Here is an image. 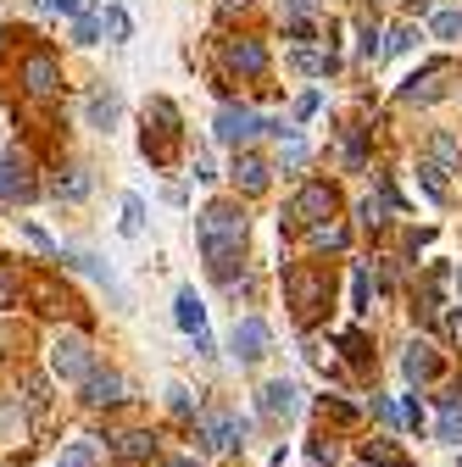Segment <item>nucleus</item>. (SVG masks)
Wrapping results in <instances>:
<instances>
[{
    "instance_id": "obj_1",
    "label": "nucleus",
    "mask_w": 462,
    "mask_h": 467,
    "mask_svg": "<svg viewBox=\"0 0 462 467\" xmlns=\"http://www.w3.org/2000/svg\"><path fill=\"white\" fill-rule=\"evenodd\" d=\"M195 234H201V251H206L212 273H217L223 284H235V262H240V251H246V212H240L235 201H212V206L201 212Z\"/></svg>"
},
{
    "instance_id": "obj_2",
    "label": "nucleus",
    "mask_w": 462,
    "mask_h": 467,
    "mask_svg": "<svg viewBox=\"0 0 462 467\" xmlns=\"http://www.w3.org/2000/svg\"><path fill=\"white\" fill-rule=\"evenodd\" d=\"M179 145H184V134H179V106L156 95V100L145 106V134H140V150H145L156 167H167L173 156H179Z\"/></svg>"
},
{
    "instance_id": "obj_3",
    "label": "nucleus",
    "mask_w": 462,
    "mask_h": 467,
    "mask_svg": "<svg viewBox=\"0 0 462 467\" xmlns=\"http://www.w3.org/2000/svg\"><path fill=\"white\" fill-rule=\"evenodd\" d=\"M50 373L62 384H84L95 373V357H89V339L84 334H56L50 339Z\"/></svg>"
},
{
    "instance_id": "obj_4",
    "label": "nucleus",
    "mask_w": 462,
    "mask_h": 467,
    "mask_svg": "<svg viewBox=\"0 0 462 467\" xmlns=\"http://www.w3.org/2000/svg\"><path fill=\"white\" fill-rule=\"evenodd\" d=\"M284 296H290L301 323H312L318 306L329 301V278H318V267H290V273H284Z\"/></svg>"
},
{
    "instance_id": "obj_5",
    "label": "nucleus",
    "mask_w": 462,
    "mask_h": 467,
    "mask_svg": "<svg viewBox=\"0 0 462 467\" xmlns=\"http://www.w3.org/2000/svg\"><path fill=\"white\" fill-rule=\"evenodd\" d=\"M212 134H217V145H251L257 134H268V117H257L251 106H223L217 117H212Z\"/></svg>"
},
{
    "instance_id": "obj_6",
    "label": "nucleus",
    "mask_w": 462,
    "mask_h": 467,
    "mask_svg": "<svg viewBox=\"0 0 462 467\" xmlns=\"http://www.w3.org/2000/svg\"><path fill=\"white\" fill-rule=\"evenodd\" d=\"M235 445H246V423L235 412H201V451L206 456H228Z\"/></svg>"
},
{
    "instance_id": "obj_7",
    "label": "nucleus",
    "mask_w": 462,
    "mask_h": 467,
    "mask_svg": "<svg viewBox=\"0 0 462 467\" xmlns=\"http://www.w3.org/2000/svg\"><path fill=\"white\" fill-rule=\"evenodd\" d=\"M334 184H323V179H312V184H301V195H296V206H290V228H318L323 217H334Z\"/></svg>"
},
{
    "instance_id": "obj_8",
    "label": "nucleus",
    "mask_w": 462,
    "mask_h": 467,
    "mask_svg": "<svg viewBox=\"0 0 462 467\" xmlns=\"http://www.w3.org/2000/svg\"><path fill=\"white\" fill-rule=\"evenodd\" d=\"M23 89H28L34 100H50L56 89H62V67H56L50 50H28V56H23Z\"/></svg>"
},
{
    "instance_id": "obj_9",
    "label": "nucleus",
    "mask_w": 462,
    "mask_h": 467,
    "mask_svg": "<svg viewBox=\"0 0 462 467\" xmlns=\"http://www.w3.org/2000/svg\"><path fill=\"white\" fill-rule=\"evenodd\" d=\"M173 323H179L190 339H195V350L201 357H212V334H206V306H201V296L195 289H179L173 296Z\"/></svg>"
},
{
    "instance_id": "obj_10",
    "label": "nucleus",
    "mask_w": 462,
    "mask_h": 467,
    "mask_svg": "<svg viewBox=\"0 0 462 467\" xmlns=\"http://www.w3.org/2000/svg\"><path fill=\"white\" fill-rule=\"evenodd\" d=\"M257 406H262V418H273V423L296 418V412H301V389H296V379H268L262 395H257Z\"/></svg>"
},
{
    "instance_id": "obj_11",
    "label": "nucleus",
    "mask_w": 462,
    "mask_h": 467,
    "mask_svg": "<svg viewBox=\"0 0 462 467\" xmlns=\"http://www.w3.org/2000/svg\"><path fill=\"white\" fill-rule=\"evenodd\" d=\"M34 195V161L23 150L0 156V201H28Z\"/></svg>"
},
{
    "instance_id": "obj_12",
    "label": "nucleus",
    "mask_w": 462,
    "mask_h": 467,
    "mask_svg": "<svg viewBox=\"0 0 462 467\" xmlns=\"http://www.w3.org/2000/svg\"><path fill=\"white\" fill-rule=\"evenodd\" d=\"M268 339H273V334H268L262 317H240V323H235V339H228V350H235L240 362H262V357H268Z\"/></svg>"
},
{
    "instance_id": "obj_13",
    "label": "nucleus",
    "mask_w": 462,
    "mask_h": 467,
    "mask_svg": "<svg viewBox=\"0 0 462 467\" xmlns=\"http://www.w3.org/2000/svg\"><path fill=\"white\" fill-rule=\"evenodd\" d=\"M223 62H228V73H240V78H262L268 50H262L257 39H228V45H223Z\"/></svg>"
},
{
    "instance_id": "obj_14",
    "label": "nucleus",
    "mask_w": 462,
    "mask_h": 467,
    "mask_svg": "<svg viewBox=\"0 0 462 467\" xmlns=\"http://www.w3.org/2000/svg\"><path fill=\"white\" fill-rule=\"evenodd\" d=\"M56 262H68V267H79L84 278H95V284H106L111 289V296H118V306H129V296H123V284H118V273H111L100 256H89V251H62V256H56Z\"/></svg>"
},
{
    "instance_id": "obj_15",
    "label": "nucleus",
    "mask_w": 462,
    "mask_h": 467,
    "mask_svg": "<svg viewBox=\"0 0 462 467\" xmlns=\"http://www.w3.org/2000/svg\"><path fill=\"white\" fill-rule=\"evenodd\" d=\"M446 95V67L435 62V67H424V73H413L407 84H401V100H418V106H429V100H440Z\"/></svg>"
},
{
    "instance_id": "obj_16",
    "label": "nucleus",
    "mask_w": 462,
    "mask_h": 467,
    "mask_svg": "<svg viewBox=\"0 0 462 467\" xmlns=\"http://www.w3.org/2000/svg\"><path fill=\"white\" fill-rule=\"evenodd\" d=\"M401 373H407L413 384H429V379L440 373V357H435V345H429V339H413V345H407V357H401Z\"/></svg>"
},
{
    "instance_id": "obj_17",
    "label": "nucleus",
    "mask_w": 462,
    "mask_h": 467,
    "mask_svg": "<svg viewBox=\"0 0 462 467\" xmlns=\"http://www.w3.org/2000/svg\"><path fill=\"white\" fill-rule=\"evenodd\" d=\"M118 400H129L118 373H89L84 379V406H118Z\"/></svg>"
},
{
    "instance_id": "obj_18",
    "label": "nucleus",
    "mask_w": 462,
    "mask_h": 467,
    "mask_svg": "<svg viewBox=\"0 0 462 467\" xmlns=\"http://www.w3.org/2000/svg\"><path fill=\"white\" fill-rule=\"evenodd\" d=\"M235 184H240L246 195H262V190H268V161L251 156V150H240V156H235Z\"/></svg>"
},
{
    "instance_id": "obj_19",
    "label": "nucleus",
    "mask_w": 462,
    "mask_h": 467,
    "mask_svg": "<svg viewBox=\"0 0 462 467\" xmlns=\"http://www.w3.org/2000/svg\"><path fill=\"white\" fill-rule=\"evenodd\" d=\"M118 117H123V100H118V89H100V95L89 100V129L111 134V129H118Z\"/></svg>"
},
{
    "instance_id": "obj_20",
    "label": "nucleus",
    "mask_w": 462,
    "mask_h": 467,
    "mask_svg": "<svg viewBox=\"0 0 462 467\" xmlns=\"http://www.w3.org/2000/svg\"><path fill=\"white\" fill-rule=\"evenodd\" d=\"M290 62H296L301 73H329V67H334V45H329V50H318V45H296Z\"/></svg>"
},
{
    "instance_id": "obj_21",
    "label": "nucleus",
    "mask_w": 462,
    "mask_h": 467,
    "mask_svg": "<svg viewBox=\"0 0 462 467\" xmlns=\"http://www.w3.org/2000/svg\"><path fill=\"white\" fill-rule=\"evenodd\" d=\"M100 34H106L111 45H123V39L134 34V23H129V12H123V6H106V12H100Z\"/></svg>"
},
{
    "instance_id": "obj_22",
    "label": "nucleus",
    "mask_w": 462,
    "mask_h": 467,
    "mask_svg": "<svg viewBox=\"0 0 462 467\" xmlns=\"http://www.w3.org/2000/svg\"><path fill=\"white\" fill-rule=\"evenodd\" d=\"M418 39H424V34H418L413 23H395V28L384 34V56H407V50H413Z\"/></svg>"
},
{
    "instance_id": "obj_23",
    "label": "nucleus",
    "mask_w": 462,
    "mask_h": 467,
    "mask_svg": "<svg viewBox=\"0 0 462 467\" xmlns=\"http://www.w3.org/2000/svg\"><path fill=\"white\" fill-rule=\"evenodd\" d=\"M89 184H95V179H89V172H84V167H73V172H68V179H62V184H56V201H84V195H89Z\"/></svg>"
},
{
    "instance_id": "obj_24",
    "label": "nucleus",
    "mask_w": 462,
    "mask_h": 467,
    "mask_svg": "<svg viewBox=\"0 0 462 467\" xmlns=\"http://www.w3.org/2000/svg\"><path fill=\"white\" fill-rule=\"evenodd\" d=\"M118 451H123L129 462H151V456H156V440H151V434H118Z\"/></svg>"
},
{
    "instance_id": "obj_25",
    "label": "nucleus",
    "mask_w": 462,
    "mask_h": 467,
    "mask_svg": "<svg viewBox=\"0 0 462 467\" xmlns=\"http://www.w3.org/2000/svg\"><path fill=\"white\" fill-rule=\"evenodd\" d=\"M56 467H95V440H73L62 456H56Z\"/></svg>"
},
{
    "instance_id": "obj_26",
    "label": "nucleus",
    "mask_w": 462,
    "mask_h": 467,
    "mask_svg": "<svg viewBox=\"0 0 462 467\" xmlns=\"http://www.w3.org/2000/svg\"><path fill=\"white\" fill-rule=\"evenodd\" d=\"M457 156H462V150H457V140H451V134H435V140H429V161H435V167H446V172H451V167H457Z\"/></svg>"
},
{
    "instance_id": "obj_27",
    "label": "nucleus",
    "mask_w": 462,
    "mask_h": 467,
    "mask_svg": "<svg viewBox=\"0 0 462 467\" xmlns=\"http://www.w3.org/2000/svg\"><path fill=\"white\" fill-rule=\"evenodd\" d=\"M307 240H312L318 251H340V245H345V228H334V223H318V228H307Z\"/></svg>"
},
{
    "instance_id": "obj_28",
    "label": "nucleus",
    "mask_w": 462,
    "mask_h": 467,
    "mask_svg": "<svg viewBox=\"0 0 462 467\" xmlns=\"http://www.w3.org/2000/svg\"><path fill=\"white\" fill-rule=\"evenodd\" d=\"M118 228L129 234V240L145 228V201H140V195H123V223H118Z\"/></svg>"
},
{
    "instance_id": "obj_29",
    "label": "nucleus",
    "mask_w": 462,
    "mask_h": 467,
    "mask_svg": "<svg viewBox=\"0 0 462 467\" xmlns=\"http://www.w3.org/2000/svg\"><path fill=\"white\" fill-rule=\"evenodd\" d=\"M429 34H435V39H457V34H462V12H457V6H446V12H435V23H429Z\"/></svg>"
},
{
    "instance_id": "obj_30",
    "label": "nucleus",
    "mask_w": 462,
    "mask_h": 467,
    "mask_svg": "<svg viewBox=\"0 0 462 467\" xmlns=\"http://www.w3.org/2000/svg\"><path fill=\"white\" fill-rule=\"evenodd\" d=\"M167 406H173V418H195V395L184 384H167Z\"/></svg>"
},
{
    "instance_id": "obj_31",
    "label": "nucleus",
    "mask_w": 462,
    "mask_h": 467,
    "mask_svg": "<svg viewBox=\"0 0 462 467\" xmlns=\"http://www.w3.org/2000/svg\"><path fill=\"white\" fill-rule=\"evenodd\" d=\"M39 6H45V12H56V17H73V23H79V17L95 6V0H39Z\"/></svg>"
},
{
    "instance_id": "obj_32",
    "label": "nucleus",
    "mask_w": 462,
    "mask_h": 467,
    "mask_svg": "<svg viewBox=\"0 0 462 467\" xmlns=\"http://www.w3.org/2000/svg\"><path fill=\"white\" fill-rule=\"evenodd\" d=\"M435 440H440V445H462V412H446V418L435 423Z\"/></svg>"
},
{
    "instance_id": "obj_33",
    "label": "nucleus",
    "mask_w": 462,
    "mask_h": 467,
    "mask_svg": "<svg viewBox=\"0 0 462 467\" xmlns=\"http://www.w3.org/2000/svg\"><path fill=\"white\" fill-rule=\"evenodd\" d=\"M368 289H373V278H368V267H357L352 273V312H368Z\"/></svg>"
},
{
    "instance_id": "obj_34",
    "label": "nucleus",
    "mask_w": 462,
    "mask_h": 467,
    "mask_svg": "<svg viewBox=\"0 0 462 467\" xmlns=\"http://www.w3.org/2000/svg\"><path fill=\"white\" fill-rule=\"evenodd\" d=\"M23 234H28V245H34V251H45V256H62V245H56L50 234L39 228V223H23Z\"/></svg>"
},
{
    "instance_id": "obj_35",
    "label": "nucleus",
    "mask_w": 462,
    "mask_h": 467,
    "mask_svg": "<svg viewBox=\"0 0 462 467\" xmlns=\"http://www.w3.org/2000/svg\"><path fill=\"white\" fill-rule=\"evenodd\" d=\"M73 45H100V17H89V12H84V17L73 23Z\"/></svg>"
},
{
    "instance_id": "obj_36",
    "label": "nucleus",
    "mask_w": 462,
    "mask_h": 467,
    "mask_svg": "<svg viewBox=\"0 0 462 467\" xmlns=\"http://www.w3.org/2000/svg\"><path fill=\"white\" fill-rule=\"evenodd\" d=\"M362 456H368V467H401V451H390V445H362Z\"/></svg>"
},
{
    "instance_id": "obj_37",
    "label": "nucleus",
    "mask_w": 462,
    "mask_h": 467,
    "mask_svg": "<svg viewBox=\"0 0 462 467\" xmlns=\"http://www.w3.org/2000/svg\"><path fill=\"white\" fill-rule=\"evenodd\" d=\"M418 172H424V190H429L435 201H446V179H440V172H446V167H435V161H424Z\"/></svg>"
},
{
    "instance_id": "obj_38",
    "label": "nucleus",
    "mask_w": 462,
    "mask_h": 467,
    "mask_svg": "<svg viewBox=\"0 0 462 467\" xmlns=\"http://www.w3.org/2000/svg\"><path fill=\"white\" fill-rule=\"evenodd\" d=\"M357 223H362V228H379V223H384V201H373V195H368V201L357 206Z\"/></svg>"
},
{
    "instance_id": "obj_39",
    "label": "nucleus",
    "mask_w": 462,
    "mask_h": 467,
    "mask_svg": "<svg viewBox=\"0 0 462 467\" xmlns=\"http://www.w3.org/2000/svg\"><path fill=\"white\" fill-rule=\"evenodd\" d=\"M17 301V273H12V262H0V306H12Z\"/></svg>"
},
{
    "instance_id": "obj_40",
    "label": "nucleus",
    "mask_w": 462,
    "mask_h": 467,
    "mask_svg": "<svg viewBox=\"0 0 462 467\" xmlns=\"http://www.w3.org/2000/svg\"><path fill=\"white\" fill-rule=\"evenodd\" d=\"M340 350H345L352 362H368V339H362V334H345V339H340Z\"/></svg>"
},
{
    "instance_id": "obj_41",
    "label": "nucleus",
    "mask_w": 462,
    "mask_h": 467,
    "mask_svg": "<svg viewBox=\"0 0 462 467\" xmlns=\"http://www.w3.org/2000/svg\"><path fill=\"white\" fill-rule=\"evenodd\" d=\"M307 161V145H301V134H290L284 140V167H301Z\"/></svg>"
},
{
    "instance_id": "obj_42",
    "label": "nucleus",
    "mask_w": 462,
    "mask_h": 467,
    "mask_svg": "<svg viewBox=\"0 0 462 467\" xmlns=\"http://www.w3.org/2000/svg\"><path fill=\"white\" fill-rule=\"evenodd\" d=\"M318 106H323V100H318V89H307V95H301V100H296V123H307V117H312V111H318Z\"/></svg>"
},
{
    "instance_id": "obj_43",
    "label": "nucleus",
    "mask_w": 462,
    "mask_h": 467,
    "mask_svg": "<svg viewBox=\"0 0 462 467\" xmlns=\"http://www.w3.org/2000/svg\"><path fill=\"white\" fill-rule=\"evenodd\" d=\"M284 6H290V17H312V12L323 6V0H284Z\"/></svg>"
},
{
    "instance_id": "obj_44",
    "label": "nucleus",
    "mask_w": 462,
    "mask_h": 467,
    "mask_svg": "<svg viewBox=\"0 0 462 467\" xmlns=\"http://www.w3.org/2000/svg\"><path fill=\"white\" fill-rule=\"evenodd\" d=\"M195 179H217V167H212V156H206V150L195 156Z\"/></svg>"
},
{
    "instance_id": "obj_45",
    "label": "nucleus",
    "mask_w": 462,
    "mask_h": 467,
    "mask_svg": "<svg viewBox=\"0 0 462 467\" xmlns=\"http://www.w3.org/2000/svg\"><path fill=\"white\" fill-rule=\"evenodd\" d=\"M167 467H201V462H195V456H173Z\"/></svg>"
},
{
    "instance_id": "obj_46",
    "label": "nucleus",
    "mask_w": 462,
    "mask_h": 467,
    "mask_svg": "<svg viewBox=\"0 0 462 467\" xmlns=\"http://www.w3.org/2000/svg\"><path fill=\"white\" fill-rule=\"evenodd\" d=\"M235 6H246V0H217V12L228 17V12H235Z\"/></svg>"
},
{
    "instance_id": "obj_47",
    "label": "nucleus",
    "mask_w": 462,
    "mask_h": 467,
    "mask_svg": "<svg viewBox=\"0 0 462 467\" xmlns=\"http://www.w3.org/2000/svg\"><path fill=\"white\" fill-rule=\"evenodd\" d=\"M451 339H457V345H462V312H457V317H451Z\"/></svg>"
},
{
    "instance_id": "obj_48",
    "label": "nucleus",
    "mask_w": 462,
    "mask_h": 467,
    "mask_svg": "<svg viewBox=\"0 0 462 467\" xmlns=\"http://www.w3.org/2000/svg\"><path fill=\"white\" fill-rule=\"evenodd\" d=\"M457 296H462V267H457Z\"/></svg>"
},
{
    "instance_id": "obj_49",
    "label": "nucleus",
    "mask_w": 462,
    "mask_h": 467,
    "mask_svg": "<svg viewBox=\"0 0 462 467\" xmlns=\"http://www.w3.org/2000/svg\"><path fill=\"white\" fill-rule=\"evenodd\" d=\"M457 467H462V462H457Z\"/></svg>"
}]
</instances>
